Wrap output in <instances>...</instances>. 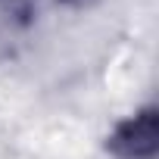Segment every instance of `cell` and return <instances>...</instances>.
<instances>
[{
	"instance_id": "1",
	"label": "cell",
	"mask_w": 159,
	"mask_h": 159,
	"mask_svg": "<svg viewBox=\"0 0 159 159\" xmlns=\"http://www.w3.org/2000/svg\"><path fill=\"white\" fill-rule=\"evenodd\" d=\"M112 153L122 159H153L159 150V122H156V109H143L134 119H128L125 125H119V131L109 140Z\"/></svg>"
}]
</instances>
